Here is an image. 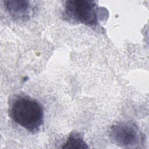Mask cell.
<instances>
[{"label":"cell","instance_id":"obj_1","mask_svg":"<svg viewBox=\"0 0 149 149\" xmlns=\"http://www.w3.org/2000/svg\"><path fill=\"white\" fill-rule=\"evenodd\" d=\"M9 113L11 119L27 131L35 133L43 124L44 109L36 99L27 95H19L12 100Z\"/></svg>","mask_w":149,"mask_h":149},{"label":"cell","instance_id":"obj_2","mask_svg":"<svg viewBox=\"0 0 149 149\" xmlns=\"http://www.w3.org/2000/svg\"><path fill=\"white\" fill-rule=\"evenodd\" d=\"M100 10L101 8L94 1H67L64 5L63 16L70 22L95 27L99 24Z\"/></svg>","mask_w":149,"mask_h":149},{"label":"cell","instance_id":"obj_3","mask_svg":"<svg viewBox=\"0 0 149 149\" xmlns=\"http://www.w3.org/2000/svg\"><path fill=\"white\" fill-rule=\"evenodd\" d=\"M109 136L115 143L124 148H136L144 140L138 126L131 121L113 125L109 130Z\"/></svg>","mask_w":149,"mask_h":149},{"label":"cell","instance_id":"obj_4","mask_svg":"<svg viewBox=\"0 0 149 149\" xmlns=\"http://www.w3.org/2000/svg\"><path fill=\"white\" fill-rule=\"evenodd\" d=\"M3 3L6 10L15 19H27L31 14L32 7L28 1H5Z\"/></svg>","mask_w":149,"mask_h":149},{"label":"cell","instance_id":"obj_5","mask_svg":"<svg viewBox=\"0 0 149 149\" xmlns=\"http://www.w3.org/2000/svg\"><path fill=\"white\" fill-rule=\"evenodd\" d=\"M88 147L80 134L72 132L62 146L63 148H87Z\"/></svg>","mask_w":149,"mask_h":149}]
</instances>
